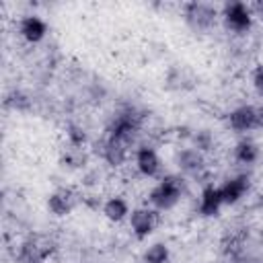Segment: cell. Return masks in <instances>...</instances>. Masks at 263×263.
Returning <instances> with one entry per match:
<instances>
[{
    "label": "cell",
    "instance_id": "obj_1",
    "mask_svg": "<svg viewBox=\"0 0 263 263\" xmlns=\"http://www.w3.org/2000/svg\"><path fill=\"white\" fill-rule=\"evenodd\" d=\"M185 193H187V181L183 175H162L158 183L150 187L146 195V205L158 212H168L181 203Z\"/></svg>",
    "mask_w": 263,
    "mask_h": 263
},
{
    "label": "cell",
    "instance_id": "obj_2",
    "mask_svg": "<svg viewBox=\"0 0 263 263\" xmlns=\"http://www.w3.org/2000/svg\"><path fill=\"white\" fill-rule=\"evenodd\" d=\"M142 123H144V115L127 105V107H121L117 109L109 121H107V127H105V136H111V138H119V140H125L134 146L138 134L142 132Z\"/></svg>",
    "mask_w": 263,
    "mask_h": 263
},
{
    "label": "cell",
    "instance_id": "obj_3",
    "mask_svg": "<svg viewBox=\"0 0 263 263\" xmlns=\"http://www.w3.org/2000/svg\"><path fill=\"white\" fill-rule=\"evenodd\" d=\"M220 18H222V25L228 33L247 35L253 29V23H255V10L247 2L234 0V2H226L222 6Z\"/></svg>",
    "mask_w": 263,
    "mask_h": 263
},
{
    "label": "cell",
    "instance_id": "obj_4",
    "mask_svg": "<svg viewBox=\"0 0 263 263\" xmlns=\"http://www.w3.org/2000/svg\"><path fill=\"white\" fill-rule=\"evenodd\" d=\"M183 16L193 31L205 33L216 27L220 18V10L210 2H187L183 6Z\"/></svg>",
    "mask_w": 263,
    "mask_h": 263
},
{
    "label": "cell",
    "instance_id": "obj_5",
    "mask_svg": "<svg viewBox=\"0 0 263 263\" xmlns=\"http://www.w3.org/2000/svg\"><path fill=\"white\" fill-rule=\"evenodd\" d=\"M129 230L138 240H146L160 224V212L150 208V205H138L132 210L127 218Z\"/></svg>",
    "mask_w": 263,
    "mask_h": 263
},
{
    "label": "cell",
    "instance_id": "obj_6",
    "mask_svg": "<svg viewBox=\"0 0 263 263\" xmlns=\"http://www.w3.org/2000/svg\"><path fill=\"white\" fill-rule=\"evenodd\" d=\"M226 123L234 134H240V136L253 129H259V107L242 103L226 115Z\"/></svg>",
    "mask_w": 263,
    "mask_h": 263
},
{
    "label": "cell",
    "instance_id": "obj_7",
    "mask_svg": "<svg viewBox=\"0 0 263 263\" xmlns=\"http://www.w3.org/2000/svg\"><path fill=\"white\" fill-rule=\"evenodd\" d=\"M134 166H136L138 175H142L146 179H154L162 171V158H160V154L154 146L140 144L134 150Z\"/></svg>",
    "mask_w": 263,
    "mask_h": 263
},
{
    "label": "cell",
    "instance_id": "obj_8",
    "mask_svg": "<svg viewBox=\"0 0 263 263\" xmlns=\"http://www.w3.org/2000/svg\"><path fill=\"white\" fill-rule=\"evenodd\" d=\"M175 164L183 175H189V177H201L205 173V168H208L205 154L199 152L193 146L179 148L177 154H175Z\"/></svg>",
    "mask_w": 263,
    "mask_h": 263
},
{
    "label": "cell",
    "instance_id": "obj_9",
    "mask_svg": "<svg viewBox=\"0 0 263 263\" xmlns=\"http://www.w3.org/2000/svg\"><path fill=\"white\" fill-rule=\"evenodd\" d=\"M129 154H132V144L129 142L119 140V138H111V136L103 138V142H101V158L109 166L121 168L129 160Z\"/></svg>",
    "mask_w": 263,
    "mask_h": 263
},
{
    "label": "cell",
    "instance_id": "obj_10",
    "mask_svg": "<svg viewBox=\"0 0 263 263\" xmlns=\"http://www.w3.org/2000/svg\"><path fill=\"white\" fill-rule=\"evenodd\" d=\"M220 187V193H222V201L224 205H236L251 189V177L247 173H238V175H232L228 177Z\"/></svg>",
    "mask_w": 263,
    "mask_h": 263
},
{
    "label": "cell",
    "instance_id": "obj_11",
    "mask_svg": "<svg viewBox=\"0 0 263 263\" xmlns=\"http://www.w3.org/2000/svg\"><path fill=\"white\" fill-rule=\"evenodd\" d=\"M222 208H224V201H222L220 187L214 183H205L197 197V214L203 218H216Z\"/></svg>",
    "mask_w": 263,
    "mask_h": 263
},
{
    "label": "cell",
    "instance_id": "obj_12",
    "mask_svg": "<svg viewBox=\"0 0 263 263\" xmlns=\"http://www.w3.org/2000/svg\"><path fill=\"white\" fill-rule=\"evenodd\" d=\"M47 23L39 16V14H25L21 21H18V35L21 39H25L27 43H39L47 37Z\"/></svg>",
    "mask_w": 263,
    "mask_h": 263
},
{
    "label": "cell",
    "instance_id": "obj_13",
    "mask_svg": "<svg viewBox=\"0 0 263 263\" xmlns=\"http://www.w3.org/2000/svg\"><path fill=\"white\" fill-rule=\"evenodd\" d=\"M74 205H76V193L68 187H58L47 195V210L58 218L68 216L74 210Z\"/></svg>",
    "mask_w": 263,
    "mask_h": 263
},
{
    "label": "cell",
    "instance_id": "obj_14",
    "mask_svg": "<svg viewBox=\"0 0 263 263\" xmlns=\"http://www.w3.org/2000/svg\"><path fill=\"white\" fill-rule=\"evenodd\" d=\"M232 158H234V162H238L242 166H253L261 158V148L255 140L245 136L232 146Z\"/></svg>",
    "mask_w": 263,
    "mask_h": 263
},
{
    "label": "cell",
    "instance_id": "obj_15",
    "mask_svg": "<svg viewBox=\"0 0 263 263\" xmlns=\"http://www.w3.org/2000/svg\"><path fill=\"white\" fill-rule=\"evenodd\" d=\"M101 212H103V216H105L109 222H113V224H119V222L127 220L129 214H132L129 201H127L123 195H111V197H107V199L103 201V205H101Z\"/></svg>",
    "mask_w": 263,
    "mask_h": 263
},
{
    "label": "cell",
    "instance_id": "obj_16",
    "mask_svg": "<svg viewBox=\"0 0 263 263\" xmlns=\"http://www.w3.org/2000/svg\"><path fill=\"white\" fill-rule=\"evenodd\" d=\"M171 259V247L164 240H156L148 245L142 253V263H168Z\"/></svg>",
    "mask_w": 263,
    "mask_h": 263
},
{
    "label": "cell",
    "instance_id": "obj_17",
    "mask_svg": "<svg viewBox=\"0 0 263 263\" xmlns=\"http://www.w3.org/2000/svg\"><path fill=\"white\" fill-rule=\"evenodd\" d=\"M66 138H68V144L70 148H82L86 144V132L82 125L78 123H70L66 127Z\"/></svg>",
    "mask_w": 263,
    "mask_h": 263
},
{
    "label": "cell",
    "instance_id": "obj_18",
    "mask_svg": "<svg viewBox=\"0 0 263 263\" xmlns=\"http://www.w3.org/2000/svg\"><path fill=\"white\" fill-rule=\"evenodd\" d=\"M191 140H193V148H197V150L203 152V154H208V152L214 148V134L208 132V129L195 132V134L191 136Z\"/></svg>",
    "mask_w": 263,
    "mask_h": 263
},
{
    "label": "cell",
    "instance_id": "obj_19",
    "mask_svg": "<svg viewBox=\"0 0 263 263\" xmlns=\"http://www.w3.org/2000/svg\"><path fill=\"white\" fill-rule=\"evenodd\" d=\"M251 84H253V90L263 97V64H257L251 72Z\"/></svg>",
    "mask_w": 263,
    "mask_h": 263
},
{
    "label": "cell",
    "instance_id": "obj_20",
    "mask_svg": "<svg viewBox=\"0 0 263 263\" xmlns=\"http://www.w3.org/2000/svg\"><path fill=\"white\" fill-rule=\"evenodd\" d=\"M255 10H257V16L263 18V2H257V4H255Z\"/></svg>",
    "mask_w": 263,
    "mask_h": 263
},
{
    "label": "cell",
    "instance_id": "obj_21",
    "mask_svg": "<svg viewBox=\"0 0 263 263\" xmlns=\"http://www.w3.org/2000/svg\"><path fill=\"white\" fill-rule=\"evenodd\" d=\"M259 129H263V105L259 107Z\"/></svg>",
    "mask_w": 263,
    "mask_h": 263
},
{
    "label": "cell",
    "instance_id": "obj_22",
    "mask_svg": "<svg viewBox=\"0 0 263 263\" xmlns=\"http://www.w3.org/2000/svg\"><path fill=\"white\" fill-rule=\"evenodd\" d=\"M261 263H263V259H261Z\"/></svg>",
    "mask_w": 263,
    "mask_h": 263
}]
</instances>
